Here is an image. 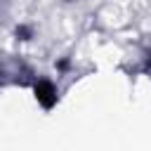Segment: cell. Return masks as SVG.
<instances>
[{"instance_id": "obj_1", "label": "cell", "mask_w": 151, "mask_h": 151, "mask_svg": "<svg viewBox=\"0 0 151 151\" xmlns=\"http://www.w3.org/2000/svg\"><path fill=\"white\" fill-rule=\"evenodd\" d=\"M50 94H52V87H50V85H45V83H42V85H40V87H38V97H40V99H42V101H45V104H47V106H50V104H52V99H50Z\"/></svg>"}]
</instances>
